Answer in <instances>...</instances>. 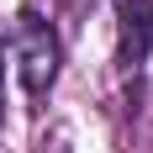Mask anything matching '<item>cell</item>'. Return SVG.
<instances>
[{"mask_svg":"<svg viewBox=\"0 0 153 153\" xmlns=\"http://www.w3.org/2000/svg\"><path fill=\"white\" fill-rule=\"evenodd\" d=\"M11 58H16V74H21L27 95L53 90V79H58V37L32 5H21L16 21H11Z\"/></svg>","mask_w":153,"mask_h":153,"instance_id":"6da1fadb","label":"cell"},{"mask_svg":"<svg viewBox=\"0 0 153 153\" xmlns=\"http://www.w3.org/2000/svg\"><path fill=\"white\" fill-rule=\"evenodd\" d=\"M116 16V58L127 74H137L153 48V0H106Z\"/></svg>","mask_w":153,"mask_h":153,"instance_id":"7a4b0ae2","label":"cell"},{"mask_svg":"<svg viewBox=\"0 0 153 153\" xmlns=\"http://www.w3.org/2000/svg\"><path fill=\"white\" fill-rule=\"evenodd\" d=\"M0 116H5V53H0Z\"/></svg>","mask_w":153,"mask_h":153,"instance_id":"3957f363","label":"cell"}]
</instances>
